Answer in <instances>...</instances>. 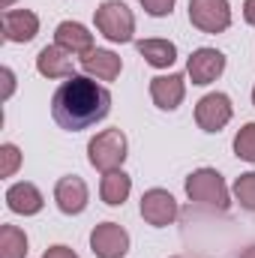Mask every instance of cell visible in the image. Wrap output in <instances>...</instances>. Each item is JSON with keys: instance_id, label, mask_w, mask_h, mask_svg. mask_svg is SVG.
Returning a JSON list of instances; mask_svg holds the SVG:
<instances>
[{"instance_id": "obj_12", "label": "cell", "mask_w": 255, "mask_h": 258, "mask_svg": "<svg viewBox=\"0 0 255 258\" xmlns=\"http://www.w3.org/2000/svg\"><path fill=\"white\" fill-rule=\"evenodd\" d=\"M39 33V18L30 9H6L3 12V39L6 42H30Z\"/></svg>"}, {"instance_id": "obj_26", "label": "cell", "mask_w": 255, "mask_h": 258, "mask_svg": "<svg viewBox=\"0 0 255 258\" xmlns=\"http://www.w3.org/2000/svg\"><path fill=\"white\" fill-rule=\"evenodd\" d=\"M243 18H246V24L255 27V0H243Z\"/></svg>"}, {"instance_id": "obj_30", "label": "cell", "mask_w": 255, "mask_h": 258, "mask_svg": "<svg viewBox=\"0 0 255 258\" xmlns=\"http://www.w3.org/2000/svg\"><path fill=\"white\" fill-rule=\"evenodd\" d=\"M174 258H183V255H174Z\"/></svg>"}, {"instance_id": "obj_25", "label": "cell", "mask_w": 255, "mask_h": 258, "mask_svg": "<svg viewBox=\"0 0 255 258\" xmlns=\"http://www.w3.org/2000/svg\"><path fill=\"white\" fill-rule=\"evenodd\" d=\"M0 75H3V99H9V96H12V90H15V75H12V69H9V66H3V69H0Z\"/></svg>"}, {"instance_id": "obj_20", "label": "cell", "mask_w": 255, "mask_h": 258, "mask_svg": "<svg viewBox=\"0 0 255 258\" xmlns=\"http://www.w3.org/2000/svg\"><path fill=\"white\" fill-rule=\"evenodd\" d=\"M234 153L243 162H255V123H243L234 135Z\"/></svg>"}, {"instance_id": "obj_17", "label": "cell", "mask_w": 255, "mask_h": 258, "mask_svg": "<svg viewBox=\"0 0 255 258\" xmlns=\"http://www.w3.org/2000/svg\"><path fill=\"white\" fill-rule=\"evenodd\" d=\"M135 48H138V54L147 63L156 66V69H168V66L177 60V45L168 42V39H141Z\"/></svg>"}, {"instance_id": "obj_18", "label": "cell", "mask_w": 255, "mask_h": 258, "mask_svg": "<svg viewBox=\"0 0 255 258\" xmlns=\"http://www.w3.org/2000/svg\"><path fill=\"white\" fill-rule=\"evenodd\" d=\"M129 192H132V177H129L123 168L108 171V174L102 177V183H99V195H102V201L111 204V207H120V204L129 198Z\"/></svg>"}, {"instance_id": "obj_29", "label": "cell", "mask_w": 255, "mask_h": 258, "mask_svg": "<svg viewBox=\"0 0 255 258\" xmlns=\"http://www.w3.org/2000/svg\"><path fill=\"white\" fill-rule=\"evenodd\" d=\"M252 105H255V87H252Z\"/></svg>"}, {"instance_id": "obj_23", "label": "cell", "mask_w": 255, "mask_h": 258, "mask_svg": "<svg viewBox=\"0 0 255 258\" xmlns=\"http://www.w3.org/2000/svg\"><path fill=\"white\" fill-rule=\"evenodd\" d=\"M138 3L144 6V12H147V15L162 18V15H171V9H174V3H177V0H138Z\"/></svg>"}, {"instance_id": "obj_3", "label": "cell", "mask_w": 255, "mask_h": 258, "mask_svg": "<svg viewBox=\"0 0 255 258\" xmlns=\"http://www.w3.org/2000/svg\"><path fill=\"white\" fill-rule=\"evenodd\" d=\"M87 159L96 171L108 174L117 171L126 159V135L120 129H102L96 138H90L87 144Z\"/></svg>"}, {"instance_id": "obj_21", "label": "cell", "mask_w": 255, "mask_h": 258, "mask_svg": "<svg viewBox=\"0 0 255 258\" xmlns=\"http://www.w3.org/2000/svg\"><path fill=\"white\" fill-rule=\"evenodd\" d=\"M234 198L243 210H255V171H246L234 180Z\"/></svg>"}, {"instance_id": "obj_6", "label": "cell", "mask_w": 255, "mask_h": 258, "mask_svg": "<svg viewBox=\"0 0 255 258\" xmlns=\"http://www.w3.org/2000/svg\"><path fill=\"white\" fill-rule=\"evenodd\" d=\"M90 249L96 258H123L129 252V234L117 222H99L90 231Z\"/></svg>"}, {"instance_id": "obj_11", "label": "cell", "mask_w": 255, "mask_h": 258, "mask_svg": "<svg viewBox=\"0 0 255 258\" xmlns=\"http://www.w3.org/2000/svg\"><path fill=\"white\" fill-rule=\"evenodd\" d=\"M54 201H57L60 213H66V216L84 213V207H87V183L78 174H66L54 186Z\"/></svg>"}, {"instance_id": "obj_9", "label": "cell", "mask_w": 255, "mask_h": 258, "mask_svg": "<svg viewBox=\"0 0 255 258\" xmlns=\"http://www.w3.org/2000/svg\"><path fill=\"white\" fill-rule=\"evenodd\" d=\"M186 72H189L192 84H210L225 72V54L216 48H198L186 60Z\"/></svg>"}, {"instance_id": "obj_27", "label": "cell", "mask_w": 255, "mask_h": 258, "mask_svg": "<svg viewBox=\"0 0 255 258\" xmlns=\"http://www.w3.org/2000/svg\"><path fill=\"white\" fill-rule=\"evenodd\" d=\"M240 258H255V246H246V249H243V255Z\"/></svg>"}, {"instance_id": "obj_22", "label": "cell", "mask_w": 255, "mask_h": 258, "mask_svg": "<svg viewBox=\"0 0 255 258\" xmlns=\"http://www.w3.org/2000/svg\"><path fill=\"white\" fill-rule=\"evenodd\" d=\"M21 165V150L15 144H3L0 147V177H12Z\"/></svg>"}, {"instance_id": "obj_24", "label": "cell", "mask_w": 255, "mask_h": 258, "mask_svg": "<svg viewBox=\"0 0 255 258\" xmlns=\"http://www.w3.org/2000/svg\"><path fill=\"white\" fill-rule=\"evenodd\" d=\"M42 258H78L69 246H63V243H57V246H48L45 252H42Z\"/></svg>"}, {"instance_id": "obj_4", "label": "cell", "mask_w": 255, "mask_h": 258, "mask_svg": "<svg viewBox=\"0 0 255 258\" xmlns=\"http://www.w3.org/2000/svg\"><path fill=\"white\" fill-rule=\"evenodd\" d=\"M96 30L108 39V42H132V33H135V15L126 3L120 0H105L96 6Z\"/></svg>"}, {"instance_id": "obj_28", "label": "cell", "mask_w": 255, "mask_h": 258, "mask_svg": "<svg viewBox=\"0 0 255 258\" xmlns=\"http://www.w3.org/2000/svg\"><path fill=\"white\" fill-rule=\"evenodd\" d=\"M12 3H15V0H0V9H9Z\"/></svg>"}, {"instance_id": "obj_14", "label": "cell", "mask_w": 255, "mask_h": 258, "mask_svg": "<svg viewBox=\"0 0 255 258\" xmlns=\"http://www.w3.org/2000/svg\"><path fill=\"white\" fill-rule=\"evenodd\" d=\"M81 69L90 75V78H99V81H114L123 69V60L108 51V48H93L81 57Z\"/></svg>"}, {"instance_id": "obj_7", "label": "cell", "mask_w": 255, "mask_h": 258, "mask_svg": "<svg viewBox=\"0 0 255 258\" xmlns=\"http://www.w3.org/2000/svg\"><path fill=\"white\" fill-rule=\"evenodd\" d=\"M234 108H231V99L225 93H207L198 99L195 105V123L204 129V132H219V129L228 126Z\"/></svg>"}, {"instance_id": "obj_2", "label": "cell", "mask_w": 255, "mask_h": 258, "mask_svg": "<svg viewBox=\"0 0 255 258\" xmlns=\"http://www.w3.org/2000/svg\"><path fill=\"white\" fill-rule=\"evenodd\" d=\"M186 195L195 204H204L210 210H228L231 198H228V186L222 180V174L216 168H198L186 177Z\"/></svg>"}, {"instance_id": "obj_5", "label": "cell", "mask_w": 255, "mask_h": 258, "mask_svg": "<svg viewBox=\"0 0 255 258\" xmlns=\"http://www.w3.org/2000/svg\"><path fill=\"white\" fill-rule=\"evenodd\" d=\"M189 21L201 33H222L231 27L228 0H189Z\"/></svg>"}, {"instance_id": "obj_16", "label": "cell", "mask_w": 255, "mask_h": 258, "mask_svg": "<svg viewBox=\"0 0 255 258\" xmlns=\"http://www.w3.org/2000/svg\"><path fill=\"white\" fill-rule=\"evenodd\" d=\"M36 69H39V75H45V78H72V75H75L72 54L63 51L60 45H45V48L36 54Z\"/></svg>"}, {"instance_id": "obj_13", "label": "cell", "mask_w": 255, "mask_h": 258, "mask_svg": "<svg viewBox=\"0 0 255 258\" xmlns=\"http://www.w3.org/2000/svg\"><path fill=\"white\" fill-rule=\"evenodd\" d=\"M54 45H60L69 54H81L84 57L87 51H93V33L84 24H78V21H60L57 30H54Z\"/></svg>"}, {"instance_id": "obj_10", "label": "cell", "mask_w": 255, "mask_h": 258, "mask_svg": "<svg viewBox=\"0 0 255 258\" xmlns=\"http://www.w3.org/2000/svg\"><path fill=\"white\" fill-rule=\"evenodd\" d=\"M183 96H186V81H183V75L171 72V75H156V78H150V99H153L156 108L174 111V108L183 102Z\"/></svg>"}, {"instance_id": "obj_1", "label": "cell", "mask_w": 255, "mask_h": 258, "mask_svg": "<svg viewBox=\"0 0 255 258\" xmlns=\"http://www.w3.org/2000/svg\"><path fill=\"white\" fill-rule=\"evenodd\" d=\"M111 111V93L90 75H72L51 96V117L66 132L96 126Z\"/></svg>"}, {"instance_id": "obj_15", "label": "cell", "mask_w": 255, "mask_h": 258, "mask_svg": "<svg viewBox=\"0 0 255 258\" xmlns=\"http://www.w3.org/2000/svg\"><path fill=\"white\" fill-rule=\"evenodd\" d=\"M42 204H45L42 192H39L33 183H27V180L12 183V186L6 189V207H9L12 213H21V216H36V213L42 210Z\"/></svg>"}, {"instance_id": "obj_8", "label": "cell", "mask_w": 255, "mask_h": 258, "mask_svg": "<svg viewBox=\"0 0 255 258\" xmlns=\"http://www.w3.org/2000/svg\"><path fill=\"white\" fill-rule=\"evenodd\" d=\"M177 213H180V207H177L174 195L168 189H147L141 195V216H144L147 225L165 228V225H171L177 219Z\"/></svg>"}, {"instance_id": "obj_19", "label": "cell", "mask_w": 255, "mask_h": 258, "mask_svg": "<svg viewBox=\"0 0 255 258\" xmlns=\"http://www.w3.org/2000/svg\"><path fill=\"white\" fill-rule=\"evenodd\" d=\"M0 258H27V234L18 225L0 228Z\"/></svg>"}]
</instances>
